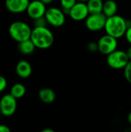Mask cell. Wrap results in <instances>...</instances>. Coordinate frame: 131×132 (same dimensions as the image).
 Segmentation results:
<instances>
[{"label":"cell","mask_w":131,"mask_h":132,"mask_svg":"<svg viewBox=\"0 0 131 132\" xmlns=\"http://www.w3.org/2000/svg\"><path fill=\"white\" fill-rule=\"evenodd\" d=\"M30 39L36 48L46 50L51 47L54 43V35L47 27H34L32 30Z\"/></svg>","instance_id":"1"},{"label":"cell","mask_w":131,"mask_h":132,"mask_svg":"<svg viewBox=\"0 0 131 132\" xmlns=\"http://www.w3.org/2000/svg\"><path fill=\"white\" fill-rule=\"evenodd\" d=\"M127 29V19L120 15L108 17L106 21L105 32L117 39L124 36Z\"/></svg>","instance_id":"2"},{"label":"cell","mask_w":131,"mask_h":132,"mask_svg":"<svg viewBox=\"0 0 131 132\" xmlns=\"http://www.w3.org/2000/svg\"><path fill=\"white\" fill-rule=\"evenodd\" d=\"M32 30L30 26L23 21H15L8 27L10 37L17 43L29 39Z\"/></svg>","instance_id":"3"},{"label":"cell","mask_w":131,"mask_h":132,"mask_svg":"<svg viewBox=\"0 0 131 132\" xmlns=\"http://www.w3.org/2000/svg\"><path fill=\"white\" fill-rule=\"evenodd\" d=\"M130 59L126 53L122 50H117L107 56V63L108 66L114 70H122L124 69Z\"/></svg>","instance_id":"4"},{"label":"cell","mask_w":131,"mask_h":132,"mask_svg":"<svg viewBox=\"0 0 131 132\" xmlns=\"http://www.w3.org/2000/svg\"><path fill=\"white\" fill-rule=\"evenodd\" d=\"M45 18L48 25L56 28L63 26L66 22V14L62 9L56 6H52L47 9Z\"/></svg>","instance_id":"5"},{"label":"cell","mask_w":131,"mask_h":132,"mask_svg":"<svg viewBox=\"0 0 131 132\" xmlns=\"http://www.w3.org/2000/svg\"><path fill=\"white\" fill-rule=\"evenodd\" d=\"M98 51L103 55H109L117 50L118 39L108 35H103L98 40Z\"/></svg>","instance_id":"6"},{"label":"cell","mask_w":131,"mask_h":132,"mask_svg":"<svg viewBox=\"0 0 131 132\" xmlns=\"http://www.w3.org/2000/svg\"><path fill=\"white\" fill-rule=\"evenodd\" d=\"M107 19L103 13L90 14L85 20V26L90 32H99L104 29Z\"/></svg>","instance_id":"7"},{"label":"cell","mask_w":131,"mask_h":132,"mask_svg":"<svg viewBox=\"0 0 131 132\" xmlns=\"http://www.w3.org/2000/svg\"><path fill=\"white\" fill-rule=\"evenodd\" d=\"M17 110V99L10 94L3 95L0 99V111L2 116L11 117Z\"/></svg>","instance_id":"8"},{"label":"cell","mask_w":131,"mask_h":132,"mask_svg":"<svg viewBox=\"0 0 131 132\" xmlns=\"http://www.w3.org/2000/svg\"><path fill=\"white\" fill-rule=\"evenodd\" d=\"M46 10V5L42 2L40 0H32L30 1L25 12L30 19L35 20L36 19L45 16Z\"/></svg>","instance_id":"9"},{"label":"cell","mask_w":131,"mask_h":132,"mask_svg":"<svg viewBox=\"0 0 131 132\" xmlns=\"http://www.w3.org/2000/svg\"><path fill=\"white\" fill-rule=\"evenodd\" d=\"M89 15L90 12L87 8V5L86 2H77L69 12L70 19L76 22L85 21Z\"/></svg>","instance_id":"10"},{"label":"cell","mask_w":131,"mask_h":132,"mask_svg":"<svg viewBox=\"0 0 131 132\" xmlns=\"http://www.w3.org/2000/svg\"><path fill=\"white\" fill-rule=\"evenodd\" d=\"M29 0H5L7 10L13 14H20L26 11Z\"/></svg>","instance_id":"11"},{"label":"cell","mask_w":131,"mask_h":132,"mask_svg":"<svg viewBox=\"0 0 131 132\" xmlns=\"http://www.w3.org/2000/svg\"><path fill=\"white\" fill-rule=\"evenodd\" d=\"M15 73L17 76L22 79L29 78L32 73L31 64L25 60H19L15 65Z\"/></svg>","instance_id":"12"},{"label":"cell","mask_w":131,"mask_h":132,"mask_svg":"<svg viewBox=\"0 0 131 132\" xmlns=\"http://www.w3.org/2000/svg\"><path fill=\"white\" fill-rule=\"evenodd\" d=\"M38 96L39 100L44 104H52L56 100V93L49 87H44L39 90Z\"/></svg>","instance_id":"13"},{"label":"cell","mask_w":131,"mask_h":132,"mask_svg":"<svg viewBox=\"0 0 131 132\" xmlns=\"http://www.w3.org/2000/svg\"><path fill=\"white\" fill-rule=\"evenodd\" d=\"M118 10V5L114 0H107L103 2V13L108 17L113 16L117 15Z\"/></svg>","instance_id":"14"},{"label":"cell","mask_w":131,"mask_h":132,"mask_svg":"<svg viewBox=\"0 0 131 132\" xmlns=\"http://www.w3.org/2000/svg\"><path fill=\"white\" fill-rule=\"evenodd\" d=\"M36 46L32 43V41L29 39L20 43H18V50L20 52V53L23 55H30L32 54L35 50Z\"/></svg>","instance_id":"15"},{"label":"cell","mask_w":131,"mask_h":132,"mask_svg":"<svg viewBox=\"0 0 131 132\" xmlns=\"http://www.w3.org/2000/svg\"><path fill=\"white\" fill-rule=\"evenodd\" d=\"M103 0H89L86 5L90 14L103 13Z\"/></svg>","instance_id":"16"},{"label":"cell","mask_w":131,"mask_h":132,"mask_svg":"<svg viewBox=\"0 0 131 132\" xmlns=\"http://www.w3.org/2000/svg\"><path fill=\"white\" fill-rule=\"evenodd\" d=\"M26 93V88L25 87L20 83H16L13 84L10 89V94L13 96L15 99H20L25 96Z\"/></svg>","instance_id":"17"},{"label":"cell","mask_w":131,"mask_h":132,"mask_svg":"<svg viewBox=\"0 0 131 132\" xmlns=\"http://www.w3.org/2000/svg\"><path fill=\"white\" fill-rule=\"evenodd\" d=\"M77 0H59V5L66 15H69V10L75 5Z\"/></svg>","instance_id":"18"},{"label":"cell","mask_w":131,"mask_h":132,"mask_svg":"<svg viewBox=\"0 0 131 132\" xmlns=\"http://www.w3.org/2000/svg\"><path fill=\"white\" fill-rule=\"evenodd\" d=\"M33 25H34V27H45V26H47L48 22L45 16H43V17L33 20Z\"/></svg>","instance_id":"19"},{"label":"cell","mask_w":131,"mask_h":132,"mask_svg":"<svg viewBox=\"0 0 131 132\" xmlns=\"http://www.w3.org/2000/svg\"><path fill=\"white\" fill-rule=\"evenodd\" d=\"M124 77L127 81L131 84V60L127 63V67L124 69Z\"/></svg>","instance_id":"20"},{"label":"cell","mask_w":131,"mask_h":132,"mask_svg":"<svg viewBox=\"0 0 131 132\" xmlns=\"http://www.w3.org/2000/svg\"><path fill=\"white\" fill-rule=\"evenodd\" d=\"M7 85H8V82L6 78L4 76L0 75V93L3 92L6 89Z\"/></svg>","instance_id":"21"},{"label":"cell","mask_w":131,"mask_h":132,"mask_svg":"<svg viewBox=\"0 0 131 132\" xmlns=\"http://www.w3.org/2000/svg\"><path fill=\"white\" fill-rule=\"evenodd\" d=\"M87 49L90 52L95 53L98 51V43L97 42H90L87 45Z\"/></svg>","instance_id":"22"},{"label":"cell","mask_w":131,"mask_h":132,"mask_svg":"<svg viewBox=\"0 0 131 132\" xmlns=\"http://www.w3.org/2000/svg\"><path fill=\"white\" fill-rule=\"evenodd\" d=\"M124 36H125V39H126L127 42L130 45H131V26H129V27L127 29V31H126V32H125Z\"/></svg>","instance_id":"23"},{"label":"cell","mask_w":131,"mask_h":132,"mask_svg":"<svg viewBox=\"0 0 131 132\" xmlns=\"http://www.w3.org/2000/svg\"><path fill=\"white\" fill-rule=\"evenodd\" d=\"M0 132H12L10 128L6 125H3V124H0Z\"/></svg>","instance_id":"24"},{"label":"cell","mask_w":131,"mask_h":132,"mask_svg":"<svg viewBox=\"0 0 131 132\" xmlns=\"http://www.w3.org/2000/svg\"><path fill=\"white\" fill-rule=\"evenodd\" d=\"M126 53H127V56H128V57H129V59H130V60H131V45L127 48V51H126Z\"/></svg>","instance_id":"25"},{"label":"cell","mask_w":131,"mask_h":132,"mask_svg":"<svg viewBox=\"0 0 131 132\" xmlns=\"http://www.w3.org/2000/svg\"><path fill=\"white\" fill-rule=\"evenodd\" d=\"M41 2H42L44 4H46V5H50L51 3H53V1L54 0H40Z\"/></svg>","instance_id":"26"},{"label":"cell","mask_w":131,"mask_h":132,"mask_svg":"<svg viewBox=\"0 0 131 132\" xmlns=\"http://www.w3.org/2000/svg\"><path fill=\"white\" fill-rule=\"evenodd\" d=\"M40 132H56L54 130L51 129V128H45L43 130H42Z\"/></svg>","instance_id":"27"},{"label":"cell","mask_w":131,"mask_h":132,"mask_svg":"<svg viewBox=\"0 0 131 132\" xmlns=\"http://www.w3.org/2000/svg\"><path fill=\"white\" fill-rule=\"evenodd\" d=\"M127 121H128V123L131 125V111L127 115Z\"/></svg>","instance_id":"28"},{"label":"cell","mask_w":131,"mask_h":132,"mask_svg":"<svg viewBox=\"0 0 131 132\" xmlns=\"http://www.w3.org/2000/svg\"><path fill=\"white\" fill-rule=\"evenodd\" d=\"M77 1H78V2H86V3L89 0H77Z\"/></svg>","instance_id":"29"},{"label":"cell","mask_w":131,"mask_h":132,"mask_svg":"<svg viewBox=\"0 0 131 132\" xmlns=\"http://www.w3.org/2000/svg\"><path fill=\"white\" fill-rule=\"evenodd\" d=\"M2 115V112H1V111H0V117H1Z\"/></svg>","instance_id":"30"},{"label":"cell","mask_w":131,"mask_h":132,"mask_svg":"<svg viewBox=\"0 0 131 132\" xmlns=\"http://www.w3.org/2000/svg\"><path fill=\"white\" fill-rule=\"evenodd\" d=\"M112 132H117V131H112Z\"/></svg>","instance_id":"31"}]
</instances>
